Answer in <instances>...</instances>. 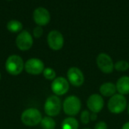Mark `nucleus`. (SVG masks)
Wrapping results in <instances>:
<instances>
[{
  "label": "nucleus",
  "mask_w": 129,
  "mask_h": 129,
  "mask_svg": "<svg viewBox=\"0 0 129 129\" xmlns=\"http://www.w3.org/2000/svg\"><path fill=\"white\" fill-rule=\"evenodd\" d=\"M128 107V101L124 95L116 94L111 97L107 103L109 111L113 114H120Z\"/></svg>",
  "instance_id": "obj_1"
},
{
  "label": "nucleus",
  "mask_w": 129,
  "mask_h": 129,
  "mask_svg": "<svg viewBox=\"0 0 129 129\" xmlns=\"http://www.w3.org/2000/svg\"><path fill=\"white\" fill-rule=\"evenodd\" d=\"M82 102L80 99L75 95L67 97L63 103V109L65 114L69 116H75L80 112Z\"/></svg>",
  "instance_id": "obj_2"
},
{
  "label": "nucleus",
  "mask_w": 129,
  "mask_h": 129,
  "mask_svg": "<svg viewBox=\"0 0 129 129\" xmlns=\"http://www.w3.org/2000/svg\"><path fill=\"white\" fill-rule=\"evenodd\" d=\"M21 122L26 126H36L41 123L42 116L40 111L36 108L25 109L21 114Z\"/></svg>",
  "instance_id": "obj_3"
},
{
  "label": "nucleus",
  "mask_w": 129,
  "mask_h": 129,
  "mask_svg": "<svg viewBox=\"0 0 129 129\" xmlns=\"http://www.w3.org/2000/svg\"><path fill=\"white\" fill-rule=\"evenodd\" d=\"M24 68L22 58L17 55L10 56L5 62V69L11 75H20Z\"/></svg>",
  "instance_id": "obj_4"
},
{
  "label": "nucleus",
  "mask_w": 129,
  "mask_h": 129,
  "mask_svg": "<svg viewBox=\"0 0 129 129\" xmlns=\"http://www.w3.org/2000/svg\"><path fill=\"white\" fill-rule=\"evenodd\" d=\"M62 103L60 99L56 96L52 95L47 98L44 105V109L48 116L54 117L59 115L61 111Z\"/></svg>",
  "instance_id": "obj_5"
},
{
  "label": "nucleus",
  "mask_w": 129,
  "mask_h": 129,
  "mask_svg": "<svg viewBox=\"0 0 129 129\" xmlns=\"http://www.w3.org/2000/svg\"><path fill=\"white\" fill-rule=\"evenodd\" d=\"M96 63L98 68L104 74H111L114 70L113 59L105 52H101L98 55Z\"/></svg>",
  "instance_id": "obj_6"
},
{
  "label": "nucleus",
  "mask_w": 129,
  "mask_h": 129,
  "mask_svg": "<svg viewBox=\"0 0 129 129\" xmlns=\"http://www.w3.org/2000/svg\"><path fill=\"white\" fill-rule=\"evenodd\" d=\"M47 42L48 46L54 51L60 50L64 44V38L63 34L56 30H51L48 34Z\"/></svg>",
  "instance_id": "obj_7"
},
{
  "label": "nucleus",
  "mask_w": 129,
  "mask_h": 129,
  "mask_svg": "<svg viewBox=\"0 0 129 129\" xmlns=\"http://www.w3.org/2000/svg\"><path fill=\"white\" fill-rule=\"evenodd\" d=\"M24 69L28 74L39 75L43 72L45 69V64L39 59L32 58L24 63Z\"/></svg>",
  "instance_id": "obj_8"
},
{
  "label": "nucleus",
  "mask_w": 129,
  "mask_h": 129,
  "mask_svg": "<svg viewBox=\"0 0 129 129\" xmlns=\"http://www.w3.org/2000/svg\"><path fill=\"white\" fill-rule=\"evenodd\" d=\"M67 80L70 84L73 86L79 87H81L85 81V76L81 69L78 67H71L68 69L67 73Z\"/></svg>",
  "instance_id": "obj_9"
},
{
  "label": "nucleus",
  "mask_w": 129,
  "mask_h": 129,
  "mask_svg": "<svg viewBox=\"0 0 129 129\" xmlns=\"http://www.w3.org/2000/svg\"><path fill=\"white\" fill-rule=\"evenodd\" d=\"M51 90L56 96H63L66 94L70 89V83L63 77L56 78L51 83Z\"/></svg>",
  "instance_id": "obj_10"
},
{
  "label": "nucleus",
  "mask_w": 129,
  "mask_h": 129,
  "mask_svg": "<svg viewBox=\"0 0 129 129\" xmlns=\"http://www.w3.org/2000/svg\"><path fill=\"white\" fill-rule=\"evenodd\" d=\"M86 104L89 111L94 113H98L104 109V100L101 95L93 94L88 98Z\"/></svg>",
  "instance_id": "obj_11"
},
{
  "label": "nucleus",
  "mask_w": 129,
  "mask_h": 129,
  "mask_svg": "<svg viewBox=\"0 0 129 129\" xmlns=\"http://www.w3.org/2000/svg\"><path fill=\"white\" fill-rule=\"evenodd\" d=\"M33 44V38L27 30H22L16 38V45L21 51L29 50Z\"/></svg>",
  "instance_id": "obj_12"
},
{
  "label": "nucleus",
  "mask_w": 129,
  "mask_h": 129,
  "mask_svg": "<svg viewBox=\"0 0 129 129\" xmlns=\"http://www.w3.org/2000/svg\"><path fill=\"white\" fill-rule=\"evenodd\" d=\"M33 20L38 26H45L51 21V14L45 8L39 7L33 11Z\"/></svg>",
  "instance_id": "obj_13"
},
{
  "label": "nucleus",
  "mask_w": 129,
  "mask_h": 129,
  "mask_svg": "<svg viewBox=\"0 0 129 129\" xmlns=\"http://www.w3.org/2000/svg\"><path fill=\"white\" fill-rule=\"evenodd\" d=\"M101 94L106 97H111L116 94V84L112 82H105L102 84L99 88Z\"/></svg>",
  "instance_id": "obj_14"
},
{
  "label": "nucleus",
  "mask_w": 129,
  "mask_h": 129,
  "mask_svg": "<svg viewBox=\"0 0 129 129\" xmlns=\"http://www.w3.org/2000/svg\"><path fill=\"white\" fill-rule=\"evenodd\" d=\"M116 90L122 95L129 94V76H122L119 78L116 84Z\"/></svg>",
  "instance_id": "obj_15"
},
{
  "label": "nucleus",
  "mask_w": 129,
  "mask_h": 129,
  "mask_svg": "<svg viewBox=\"0 0 129 129\" xmlns=\"http://www.w3.org/2000/svg\"><path fill=\"white\" fill-rule=\"evenodd\" d=\"M79 127V124L78 120L72 116H69L63 119L61 123L62 129H78Z\"/></svg>",
  "instance_id": "obj_16"
},
{
  "label": "nucleus",
  "mask_w": 129,
  "mask_h": 129,
  "mask_svg": "<svg viewBox=\"0 0 129 129\" xmlns=\"http://www.w3.org/2000/svg\"><path fill=\"white\" fill-rule=\"evenodd\" d=\"M7 29L11 33H19L23 29V24L17 20H11L7 24Z\"/></svg>",
  "instance_id": "obj_17"
},
{
  "label": "nucleus",
  "mask_w": 129,
  "mask_h": 129,
  "mask_svg": "<svg viewBox=\"0 0 129 129\" xmlns=\"http://www.w3.org/2000/svg\"><path fill=\"white\" fill-rule=\"evenodd\" d=\"M41 126L43 129H55L56 122L52 117L45 116L41 121Z\"/></svg>",
  "instance_id": "obj_18"
},
{
  "label": "nucleus",
  "mask_w": 129,
  "mask_h": 129,
  "mask_svg": "<svg viewBox=\"0 0 129 129\" xmlns=\"http://www.w3.org/2000/svg\"><path fill=\"white\" fill-rule=\"evenodd\" d=\"M114 69L118 71H126L129 69V62L126 60H119L114 63Z\"/></svg>",
  "instance_id": "obj_19"
},
{
  "label": "nucleus",
  "mask_w": 129,
  "mask_h": 129,
  "mask_svg": "<svg viewBox=\"0 0 129 129\" xmlns=\"http://www.w3.org/2000/svg\"><path fill=\"white\" fill-rule=\"evenodd\" d=\"M42 74L45 78L47 80L54 81L56 78V71L51 68H45Z\"/></svg>",
  "instance_id": "obj_20"
},
{
  "label": "nucleus",
  "mask_w": 129,
  "mask_h": 129,
  "mask_svg": "<svg viewBox=\"0 0 129 129\" xmlns=\"http://www.w3.org/2000/svg\"><path fill=\"white\" fill-rule=\"evenodd\" d=\"M80 121L84 125H87V124L89 123V122L91 121V113H90L89 110L85 109V110H83L81 113Z\"/></svg>",
  "instance_id": "obj_21"
},
{
  "label": "nucleus",
  "mask_w": 129,
  "mask_h": 129,
  "mask_svg": "<svg viewBox=\"0 0 129 129\" xmlns=\"http://www.w3.org/2000/svg\"><path fill=\"white\" fill-rule=\"evenodd\" d=\"M33 36L35 38H39L43 34V29L40 26H37L33 29Z\"/></svg>",
  "instance_id": "obj_22"
},
{
  "label": "nucleus",
  "mask_w": 129,
  "mask_h": 129,
  "mask_svg": "<svg viewBox=\"0 0 129 129\" xmlns=\"http://www.w3.org/2000/svg\"><path fill=\"white\" fill-rule=\"evenodd\" d=\"M94 129H108V126L104 121H99L95 124Z\"/></svg>",
  "instance_id": "obj_23"
},
{
  "label": "nucleus",
  "mask_w": 129,
  "mask_h": 129,
  "mask_svg": "<svg viewBox=\"0 0 129 129\" xmlns=\"http://www.w3.org/2000/svg\"><path fill=\"white\" fill-rule=\"evenodd\" d=\"M97 119H98L97 113H91V121L94 122V121H96V120H97Z\"/></svg>",
  "instance_id": "obj_24"
},
{
  "label": "nucleus",
  "mask_w": 129,
  "mask_h": 129,
  "mask_svg": "<svg viewBox=\"0 0 129 129\" xmlns=\"http://www.w3.org/2000/svg\"><path fill=\"white\" fill-rule=\"evenodd\" d=\"M121 129H129V122H125V123L122 125V128Z\"/></svg>",
  "instance_id": "obj_25"
},
{
  "label": "nucleus",
  "mask_w": 129,
  "mask_h": 129,
  "mask_svg": "<svg viewBox=\"0 0 129 129\" xmlns=\"http://www.w3.org/2000/svg\"><path fill=\"white\" fill-rule=\"evenodd\" d=\"M127 109H128V115H129V103L128 104V107H127Z\"/></svg>",
  "instance_id": "obj_26"
},
{
  "label": "nucleus",
  "mask_w": 129,
  "mask_h": 129,
  "mask_svg": "<svg viewBox=\"0 0 129 129\" xmlns=\"http://www.w3.org/2000/svg\"><path fill=\"white\" fill-rule=\"evenodd\" d=\"M83 129H91V128H83Z\"/></svg>",
  "instance_id": "obj_27"
},
{
  "label": "nucleus",
  "mask_w": 129,
  "mask_h": 129,
  "mask_svg": "<svg viewBox=\"0 0 129 129\" xmlns=\"http://www.w3.org/2000/svg\"><path fill=\"white\" fill-rule=\"evenodd\" d=\"M0 80H1V73H0Z\"/></svg>",
  "instance_id": "obj_28"
},
{
  "label": "nucleus",
  "mask_w": 129,
  "mask_h": 129,
  "mask_svg": "<svg viewBox=\"0 0 129 129\" xmlns=\"http://www.w3.org/2000/svg\"><path fill=\"white\" fill-rule=\"evenodd\" d=\"M8 1H10V0H8Z\"/></svg>",
  "instance_id": "obj_29"
}]
</instances>
